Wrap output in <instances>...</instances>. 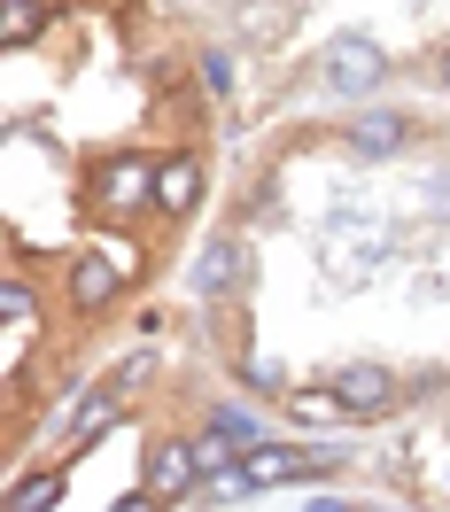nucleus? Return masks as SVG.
Returning a JSON list of instances; mask_svg holds the SVG:
<instances>
[{"label":"nucleus","instance_id":"f257e3e1","mask_svg":"<svg viewBox=\"0 0 450 512\" xmlns=\"http://www.w3.org/2000/svg\"><path fill=\"white\" fill-rule=\"evenodd\" d=\"M241 280H249V241H241V233H218L210 249L194 256V272H187V288L202 295V303H218V295H233Z\"/></svg>","mask_w":450,"mask_h":512},{"label":"nucleus","instance_id":"f03ea898","mask_svg":"<svg viewBox=\"0 0 450 512\" xmlns=\"http://www.w3.org/2000/svg\"><path fill=\"white\" fill-rule=\"evenodd\" d=\"M388 78V55L381 47H373V39H334V47H326V86H334V94H373V86H381Z\"/></svg>","mask_w":450,"mask_h":512},{"label":"nucleus","instance_id":"7ed1b4c3","mask_svg":"<svg viewBox=\"0 0 450 512\" xmlns=\"http://www.w3.org/2000/svg\"><path fill=\"white\" fill-rule=\"evenodd\" d=\"M202 474H210V466H202V450H194V443H179V435H163V443L148 450V489H156L163 505L194 497V489H202Z\"/></svg>","mask_w":450,"mask_h":512},{"label":"nucleus","instance_id":"20e7f679","mask_svg":"<svg viewBox=\"0 0 450 512\" xmlns=\"http://www.w3.org/2000/svg\"><path fill=\"white\" fill-rule=\"evenodd\" d=\"M94 202L109 210V218H132V210H148V202H156V163L117 156V163H109V171L94 179Z\"/></svg>","mask_w":450,"mask_h":512},{"label":"nucleus","instance_id":"39448f33","mask_svg":"<svg viewBox=\"0 0 450 512\" xmlns=\"http://www.w3.org/2000/svg\"><path fill=\"white\" fill-rule=\"evenodd\" d=\"M334 396L350 412H388L396 404V373L388 365H334Z\"/></svg>","mask_w":450,"mask_h":512},{"label":"nucleus","instance_id":"423d86ee","mask_svg":"<svg viewBox=\"0 0 450 512\" xmlns=\"http://www.w3.org/2000/svg\"><path fill=\"white\" fill-rule=\"evenodd\" d=\"M404 140H412V117H404V109H365V117H357V125H350V148H357V156H365V163L396 156Z\"/></svg>","mask_w":450,"mask_h":512},{"label":"nucleus","instance_id":"0eeeda50","mask_svg":"<svg viewBox=\"0 0 450 512\" xmlns=\"http://www.w3.org/2000/svg\"><path fill=\"white\" fill-rule=\"evenodd\" d=\"M194 202H202V163L194 156H163L156 163V210L163 218H187Z\"/></svg>","mask_w":450,"mask_h":512},{"label":"nucleus","instance_id":"6e6552de","mask_svg":"<svg viewBox=\"0 0 450 512\" xmlns=\"http://www.w3.org/2000/svg\"><path fill=\"white\" fill-rule=\"evenodd\" d=\"M70 303L78 311H101V303H117V264L101 249H86L78 264H70Z\"/></svg>","mask_w":450,"mask_h":512},{"label":"nucleus","instance_id":"1a4fd4ad","mask_svg":"<svg viewBox=\"0 0 450 512\" xmlns=\"http://www.w3.org/2000/svg\"><path fill=\"white\" fill-rule=\"evenodd\" d=\"M0 319H8V365L24 357V334H32V319H39V295L24 288V280H8L0 288Z\"/></svg>","mask_w":450,"mask_h":512},{"label":"nucleus","instance_id":"9d476101","mask_svg":"<svg viewBox=\"0 0 450 512\" xmlns=\"http://www.w3.org/2000/svg\"><path fill=\"white\" fill-rule=\"evenodd\" d=\"M47 32V0H0V47H32Z\"/></svg>","mask_w":450,"mask_h":512},{"label":"nucleus","instance_id":"9b49d317","mask_svg":"<svg viewBox=\"0 0 450 512\" xmlns=\"http://www.w3.org/2000/svg\"><path fill=\"white\" fill-rule=\"evenodd\" d=\"M39 505H63V466H55V474H24L0 497V512H39Z\"/></svg>","mask_w":450,"mask_h":512},{"label":"nucleus","instance_id":"f8f14e48","mask_svg":"<svg viewBox=\"0 0 450 512\" xmlns=\"http://www.w3.org/2000/svg\"><path fill=\"white\" fill-rule=\"evenodd\" d=\"M210 427H218V435H233L241 450H257V443H264V419L249 412V404H218V412H210Z\"/></svg>","mask_w":450,"mask_h":512},{"label":"nucleus","instance_id":"ddd939ff","mask_svg":"<svg viewBox=\"0 0 450 512\" xmlns=\"http://www.w3.org/2000/svg\"><path fill=\"white\" fill-rule=\"evenodd\" d=\"M109 419H117V388H94V396L78 404V435L94 443V435H101V427H109Z\"/></svg>","mask_w":450,"mask_h":512},{"label":"nucleus","instance_id":"4468645a","mask_svg":"<svg viewBox=\"0 0 450 512\" xmlns=\"http://www.w3.org/2000/svg\"><path fill=\"white\" fill-rule=\"evenodd\" d=\"M202 86H210V94H233V63H225V47H202Z\"/></svg>","mask_w":450,"mask_h":512},{"label":"nucleus","instance_id":"2eb2a0df","mask_svg":"<svg viewBox=\"0 0 450 512\" xmlns=\"http://www.w3.org/2000/svg\"><path fill=\"white\" fill-rule=\"evenodd\" d=\"M334 412H350V404H342V396H303V388H295V419H334Z\"/></svg>","mask_w":450,"mask_h":512},{"label":"nucleus","instance_id":"dca6fc26","mask_svg":"<svg viewBox=\"0 0 450 512\" xmlns=\"http://www.w3.org/2000/svg\"><path fill=\"white\" fill-rule=\"evenodd\" d=\"M241 373H249V388H280V365H272V357H249Z\"/></svg>","mask_w":450,"mask_h":512},{"label":"nucleus","instance_id":"f3484780","mask_svg":"<svg viewBox=\"0 0 450 512\" xmlns=\"http://www.w3.org/2000/svg\"><path fill=\"white\" fill-rule=\"evenodd\" d=\"M427 202H435V210H450V171H435V187H427Z\"/></svg>","mask_w":450,"mask_h":512}]
</instances>
